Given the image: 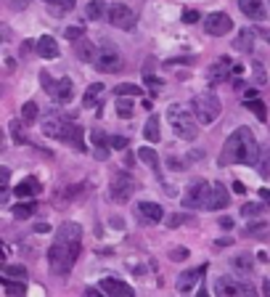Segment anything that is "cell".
Masks as SVG:
<instances>
[{
  "label": "cell",
  "instance_id": "1",
  "mask_svg": "<svg viewBox=\"0 0 270 297\" xmlns=\"http://www.w3.org/2000/svg\"><path fill=\"white\" fill-rule=\"evenodd\" d=\"M80 249H82V225L69 220L58 228L56 239L48 249V266L56 276H66V273L74 268L77 257H80Z\"/></svg>",
  "mask_w": 270,
  "mask_h": 297
},
{
  "label": "cell",
  "instance_id": "2",
  "mask_svg": "<svg viewBox=\"0 0 270 297\" xmlns=\"http://www.w3.org/2000/svg\"><path fill=\"white\" fill-rule=\"evenodd\" d=\"M222 164H260V146H257V138L249 127H239L228 136L225 146H222Z\"/></svg>",
  "mask_w": 270,
  "mask_h": 297
},
{
  "label": "cell",
  "instance_id": "3",
  "mask_svg": "<svg viewBox=\"0 0 270 297\" xmlns=\"http://www.w3.org/2000/svg\"><path fill=\"white\" fill-rule=\"evenodd\" d=\"M167 120H170L172 130H175V133H178L183 141H196V136H199L196 120L191 117V112L185 109L183 104H170V109H167Z\"/></svg>",
  "mask_w": 270,
  "mask_h": 297
},
{
  "label": "cell",
  "instance_id": "4",
  "mask_svg": "<svg viewBox=\"0 0 270 297\" xmlns=\"http://www.w3.org/2000/svg\"><path fill=\"white\" fill-rule=\"evenodd\" d=\"M191 109H194L196 120L202 122V125H212L217 117H220V112H222V104H220V98L215 96L212 90H207V93H199V96H194Z\"/></svg>",
  "mask_w": 270,
  "mask_h": 297
},
{
  "label": "cell",
  "instance_id": "5",
  "mask_svg": "<svg viewBox=\"0 0 270 297\" xmlns=\"http://www.w3.org/2000/svg\"><path fill=\"white\" fill-rule=\"evenodd\" d=\"M93 67H96L98 72H103V75H114V72H120L122 69V53L117 51L114 45L103 43L98 56H96V61H93Z\"/></svg>",
  "mask_w": 270,
  "mask_h": 297
},
{
  "label": "cell",
  "instance_id": "6",
  "mask_svg": "<svg viewBox=\"0 0 270 297\" xmlns=\"http://www.w3.org/2000/svg\"><path fill=\"white\" fill-rule=\"evenodd\" d=\"M40 82H43V88L48 90V96L53 98V101H58V104H64V101H69L72 98V80L69 77H61V80H53L48 72H40Z\"/></svg>",
  "mask_w": 270,
  "mask_h": 297
},
{
  "label": "cell",
  "instance_id": "7",
  "mask_svg": "<svg viewBox=\"0 0 270 297\" xmlns=\"http://www.w3.org/2000/svg\"><path fill=\"white\" fill-rule=\"evenodd\" d=\"M207 191H209V183L204 181V178H196V181H191V183H188V191H185V196H183V207H185V210L204 207Z\"/></svg>",
  "mask_w": 270,
  "mask_h": 297
},
{
  "label": "cell",
  "instance_id": "8",
  "mask_svg": "<svg viewBox=\"0 0 270 297\" xmlns=\"http://www.w3.org/2000/svg\"><path fill=\"white\" fill-rule=\"evenodd\" d=\"M135 188H138V183L127 173H117L111 178V199L114 202H127L135 194Z\"/></svg>",
  "mask_w": 270,
  "mask_h": 297
},
{
  "label": "cell",
  "instance_id": "9",
  "mask_svg": "<svg viewBox=\"0 0 270 297\" xmlns=\"http://www.w3.org/2000/svg\"><path fill=\"white\" fill-rule=\"evenodd\" d=\"M233 29V19L228 14H222V11H217V14H209L204 19V32L212 35V38H222V35H228Z\"/></svg>",
  "mask_w": 270,
  "mask_h": 297
},
{
  "label": "cell",
  "instance_id": "10",
  "mask_svg": "<svg viewBox=\"0 0 270 297\" xmlns=\"http://www.w3.org/2000/svg\"><path fill=\"white\" fill-rule=\"evenodd\" d=\"M106 19H109V24H114L117 29H125V32L135 27V14L127 6H122V3L111 6L109 14H106Z\"/></svg>",
  "mask_w": 270,
  "mask_h": 297
},
{
  "label": "cell",
  "instance_id": "11",
  "mask_svg": "<svg viewBox=\"0 0 270 297\" xmlns=\"http://www.w3.org/2000/svg\"><path fill=\"white\" fill-rule=\"evenodd\" d=\"M215 294H222V297H228V294H254V287H249V284H241L236 281L233 276H220L215 281Z\"/></svg>",
  "mask_w": 270,
  "mask_h": 297
},
{
  "label": "cell",
  "instance_id": "12",
  "mask_svg": "<svg viewBox=\"0 0 270 297\" xmlns=\"http://www.w3.org/2000/svg\"><path fill=\"white\" fill-rule=\"evenodd\" d=\"M58 141H64V144H72L77 151H85V138H82V127L72 120H64L61 125V133H58Z\"/></svg>",
  "mask_w": 270,
  "mask_h": 297
},
{
  "label": "cell",
  "instance_id": "13",
  "mask_svg": "<svg viewBox=\"0 0 270 297\" xmlns=\"http://www.w3.org/2000/svg\"><path fill=\"white\" fill-rule=\"evenodd\" d=\"M230 202V194H228V188L222 186V183H212L209 186V191H207V202H204V210H222Z\"/></svg>",
  "mask_w": 270,
  "mask_h": 297
},
{
  "label": "cell",
  "instance_id": "14",
  "mask_svg": "<svg viewBox=\"0 0 270 297\" xmlns=\"http://www.w3.org/2000/svg\"><path fill=\"white\" fill-rule=\"evenodd\" d=\"M233 72H241V67H233L230 58L222 56V58H217V61H215V67L209 69V80H212V82H225Z\"/></svg>",
  "mask_w": 270,
  "mask_h": 297
},
{
  "label": "cell",
  "instance_id": "15",
  "mask_svg": "<svg viewBox=\"0 0 270 297\" xmlns=\"http://www.w3.org/2000/svg\"><path fill=\"white\" fill-rule=\"evenodd\" d=\"M98 287L103 294H111V297H133V287L120 279H101Z\"/></svg>",
  "mask_w": 270,
  "mask_h": 297
},
{
  "label": "cell",
  "instance_id": "16",
  "mask_svg": "<svg viewBox=\"0 0 270 297\" xmlns=\"http://www.w3.org/2000/svg\"><path fill=\"white\" fill-rule=\"evenodd\" d=\"M204 271H207V266H199V268H191V271H183L180 276H178V292H191L196 284H199V279L204 276Z\"/></svg>",
  "mask_w": 270,
  "mask_h": 297
},
{
  "label": "cell",
  "instance_id": "17",
  "mask_svg": "<svg viewBox=\"0 0 270 297\" xmlns=\"http://www.w3.org/2000/svg\"><path fill=\"white\" fill-rule=\"evenodd\" d=\"M138 212H140V218L148 220V223H159L164 218V210H162V205H157V202H140Z\"/></svg>",
  "mask_w": 270,
  "mask_h": 297
},
{
  "label": "cell",
  "instance_id": "18",
  "mask_svg": "<svg viewBox=\"0 0 270 297\" xmlns=\"http://www.w3.org/2000/svg\"><path fill=\"white\" fill-rule=\"evenodd\" d=\"M90 141H93V146H96V157L98 159H106L109 157V144H111V138H106V133H103V130L101 127H96V130H93V133H90Z\"/></svg>",
  "mask_w": 270,
  "mask_h": 297
},
{
  "label": "cell",
  "instance_id": "19",
  "mask_svg": "<svg viewBox=\"0 0 270 297\" xmlns=\"http://www.w3.org/2000/svg\"><path fill=\"white\" fill-rule=\"evenodd\" d=\"M37 53L43 56V58H56L58 56V43H56V38H51V35H43V38H37Z\"/></svg>",
  "mask_w": 270,
  "mask_h": 297
},
{
  "label": "cell",
  "instance_id": "20",
  "mask_svg": "<svg viewBox=\"0 0 270 297\" xmlns=\"http://www.w3.org/2000/svg\"><path fill=\"white\" fill-rule=\"evenodd\" d=\"M239 6L249 19H257V21L265 19V3L262 0H239Z\"/></svg>",
  "mask_w": 270,
  "mask_h": 297
},
{
  "label": "cell",
  "instance_id": "21",
  "mask_svg": "<svg viewBox=\"0 0 270 297\" xmlns=\"http://www.w3.org/2000/svg\"><path fill=\"white\" fill-rule=\"evenodd\" d=\"M14 191H16L19 199H27V196L40 194L43 188H40V181H37V178H24V181H19V186L14 188Z\"/></svg>",
  "mask_w": 270,
  "mask_h": 297
},
{
  "label": "cell",
  "instance_id": "22",
  "mask_svg": "<svg viewBox=\"0 0 270 297\" xmlns=\"http://www.w3.org/2000/svg\"><path fill=\"white\" fill-rule=\"evenodd\" d=\"M233 48L241 53H252L254 51V29H241L239 38L233 40Z\"/></svg>",
  "mask_w": 270,
  "mask_h": 297
},
{
  "label": "cell",
  "instance_id": "23",
  "mask_svg": "<svg viewBox=\"0 0 270 297\" xmlns=\"http://www.w3.org/2000/svg\"><path fill=\"white\" fill-rule=\"evenodd\" d=\"M230 266H233V271H236V273L249 276V273L254 271V257H252L249 252H241V255H236V257L230 260Z\"/></svg>",
  "mask_w": 270,
  "mask_h": 297
},
{
  "label": "cell",
  "instance_id": "24",
  "mask_svg": "<svg viewBox=\"0 0 270 297\" xmlns=\"http://www.w3.org/2000/svg\"><path fill=\"white\" fill-rule=\"evenodd\" d=\"M74 51H77V56L82 58V61H96V56H98L96 45H93L90 40H85V38L74 40Z\"/></svg>",
  "mask_w": 270,
  "mask_h": 297
},
{
  "label": "cell",
  "instance_id": "25",
  "mask_svg": "<svg viewBox=\"0 0 270 297\" xmlns=\"http://www.w3.org/2000/svg\"><path fill=\"white\" fill-rule=\"evenodd\" d=\"M143 136H146L148 144H159L162 130H159V117H157V114L148 117V122H146V127H143Z\"/></svg>",
  "mask_w": 270,
  "mask_h": 297
},
{
  "label": "cell",
  "instance_id": "26",
  "mask_svg": "<svg viewBox=\"0 0 270 297\" xmlns=\"http://www.w3.org/2000/svg\"><path fill=\"white\" fill-rule=\"evenodd\" d=\"M85 16L98 21V19H106V3L103 0H90V3L85 6Z\"/></svg>",
  "mask_w": 270,
  "mask_h": 297
},
{
  "label": "cell",
  "instance_id": "27",
  "mask_svg": "<svg viewBox=\"0 0 270 297\" xmlns=\"http://www.w3.org/2000/svg\"><path fill=\"white\" fill-rule=\"evenodd\" d=\"M34 212H37V202H19L14 207V218L16 220H29Z\"/></svg>",
  "mask_w": 270,
  "mask_h": 297
},
{
  "label": "cell",
  "instance_id": "28",
  "mask_svg": "<svg viewBox=\"0 0 270 297\" xmlns=\"http://www.w3.org/2000/svg\"><path fill=\"white\" fill-rule=\"evenodd\" d=\"M0 287H3V292H6V294H24V292H27V284H24V279L11 281L8 276H3V279H0Z\"/></svg>",
  "mask_w": 270,
  "mask_h": 297
},
{
  "label": "cell",
  "instance_id": "29",
  "mask_svg": "<svg viewBox=\"0 0 270 297\" xmlns=\"http://www.w3.org/2000/svg\"><path fill=\"white\" fill-rule=\"evenodd\" d=\"M101 93H103V82H93V85L85 90V96H82V104H85V106H96Z\"/></svg>",
  "mask_w": 270,
  "mask_h": 297
},
{
  "label": "cell",
  "instance_id": "30",
  "mask_svg": "<svg viewBox=\"0 0 270 297\" xmlns=\"http://www.w3.org/2000/svg\"><path fill=\"white\" fill-rule=\"evenodd\" d=\"M37 117H40V109H37V104L27 101L24 106H21V120H24V125H32V122H37Z\"/></svg>",
  "mask_w": 270,
  "mask_h": 297
},
{
  "label": "cell",
  "instance_id": "31",
  "mask_svg": "<svg viewBox=\"0 0 270 297\" xmlns=\"http://www.w3.org/2000/svg\"><path fill=\"white\" fill-rule=\"evenodd\" d=\"M138 157H140V162H146L148 168H154L159 173V157H157V151L151 149V146H143V149L138 151Z\"/></svg>",
  "mask_w": 270,
  "mask_h": 297
},
{
  "label": "cell",
  "instance_id": "32",
  "mask_svg": "<svg viewBox=\"0 0 270 297\" xmlns=\"http://www.w3.org/2000/svg\"><path fill=\"white\" fill-rule=\"evenodd\" d=\"M246 109H249L260 122H265V120H267V109H265V104H262L260 98H249V101H246Z\"/></svg>",
  "mask_w": 270,
  "mask_h": 297
},
{
  "label": "cell",
  "instance_id": "33",
  "mask_svg": "<svg viewBox=\"0 0 270 297\" xmlns=\"http://www.w3.org/2000/svg\"><path fill=\"white\" fill-rule=\"evenodd\" d=\"M21 122H24V120H21ZM21 122L19 120H14V122H11L8 127H11V138H14V144H27V136H24V127H21Z\"/></svg>",
  "mask_w": 270,
  "mask_h": 297
},
{
  "label": "cell",
  "instance_id": "34",
  "mask_svg": "<svg viewBox=\"0 0 270 297\" xmlns=\"http://www.w3.org/2000/svg\"><path fill=\"white\" fill-rule=\"evenodd\" d=\"M117 114H120V117H127V120H130V117H133V104L127 101L125 96H120V98H117Z\"/></svg>",
  "mask_w": 270,
  "mask_h": 297
},
{
  "label": "cell",
  "instance_id": "35",
  "mask_svg": "<svg viewBox=\"0 0 270 297\" xmlns=\"http://www.w3.org/2000/svg\"><path fill=\"white\" fill-rule=\"evenodd\" d=\"M267 231H270V225L267 223H252L249 228H246V236H267Z\"/></svg>",
  "mask_w": 270,
  "mask_h": 297
},
{
  "label": "cell",
  "instance_id": "36",
  "mask_svg": "<svg viewBox=\"0 0 270 297\" xmlns=\"http://www.w3.org/2000/svg\"><path fill=\"white\" fill-rule=\"evenodd\" d=\"M262 212V205H257V202H246V205L241 207V215L244 218H257Z\"/></svg>",
  "mask_w": 270,
  "mask_h": 297
},
{
  "label": "cell",
  "instance_id": "37",
  "mask_svg": "<svg viewBox=\"0 0 270 297\" xmlns=\"http://www.w3.org/2000/svg\"><path fill=\"white\" fill-rule=\"evenodd\" d=\"M6 276H16V279H27V268L24 266H3Z\"/></svg>",
  "mask_w": 270,
  "mask_h": 297
},
{
  "label": "cell",
  "instance_id": "38",
  "mask_svg": "<svg viewBox=\"0 0 270 297\" xmlns=\"http://www.w3.org/2000/svg\"><path fill=\"white\" fill-rule=\"evenodd\" d=\"M140 93L143 90H140L138 85H120L117 88V96H140Z\"/></svg>",
  "mask_w": 270,
  "mask_h": 297
},
{
  "label": "cell",
  "instance_id": "39",
  "mask_svg": "<svg viewBox=\"0 0 270 297\" xmlns=\"http://www.w3.org/2000/svg\"><path fill=\"white\" fill-rule=\"evenodd\" d=\"M170 260H175V263H183V260H188V249L185 247H175L170 252Z\"/></svg>",
  "mask_w": 270,
  "mask_h": 297
},
{
  "label": "cell",
  "instance_id": "40",
  "mask_svg": "<svg viewBox=\"0 0 270 297\" xmlns=\"http://www.w3.org/2000/svg\"><path fill=\"white\" fill-rule=\"evenodd\" d=\"M252 69H254V80H257V82H260V85H265V82H267V75H265V67H262L260 61H254V67H252Z\"/></svg>",
  "mask_w": 270,
  "mask_h": 297
},
{
  "label": "cell",
  "instance_id": "41",
  "mask_svg": "<svg viewBox=\"0 0 270 297\" xmlns=\"http://www.w3.org/2000/svg\"><path fill=\"white\" fill-rule=\"evenodd\" d=\"M199 19H202V16H199L196 8H185V11H183V21H185V24H196Z\"/></svg>",
  "mask_w": 270,
  "mask_h": 297
},
{
  "label": "cell",
  "instance_id": "42",
  "mask_svg": "<svg viewBox=\"0 0 270 297\" xmlns=\"http://www.w3.org/2000/svg\"><path fill=\"white\" fill-rule=\"evenodd\" d=\"M64 38L66 40H80V38H85V29H82V27H69L64 32Z\"/></svg>",
  "mask_w": 270,
  "mask_h": 297
},
{
  "label": "cell",
  "instance_id": "43",
  "mask_svg": "<svg viewBox=\"0 0 270 297\" xmlns=\"http://www.w3.org/2000/svg\"><path fill=\"white\" fill-rule=\"evenodd\" d=\"M111 146H114V149H120V151H127L130 141H127L125 136H114V138H111Z\"/></svg>",
  "mask_w": 270,
  "mask_h": 297
},
{
  "label": "cell",
  "instance_id": "44",
  "mask_svg": "<svg viewBox=\"0 0 270 297\" xmlns=\"http://www.w3.org/2000/svg\"><path fill=\"white\" fill-rule=\"evenodd\" d=\"M185 220H188V215H183V212H178V215H170L167 225H170V228H175V225H180V223H185Z\"/></svg>",
  "mask_w": 270,
  "mask_h": 297
},
{
  "label": "cell",
  "instance_id": "45",
  "mask_svg": "<svg viewBox=\"0 0 270 297\" xmlns=\"http://www.w3.org/2000/svg\"><path fill=\"white\" fill-rule=\"evenodd\" d=\"M143 80H146V85H154V88H162V80L154 77V75H148V69L143 72Z\"/></svg>",
  "mask_w": 270,
  "mask_h": 297
},
{
  "label": "cell",
  "instance_id": "46",
  "mask_svg": "<svg viewBox=\"0 0 270 297\" xmlns=\"http://www.w3.org/2000/svg\"><path fill=\"white\" fill-rule=\"evenodd\" d=\"M260 164H262V168H260V173L267 178V175H270V151H265V157H262V162H260Z\"/></svg>",
  "mask_w": 270,
  "mask_h": 297
},
{
  "label": "cell",
  "instance_id": "47",
  "mask_svg": "<svg viewBox=\"0 0 270 297\" xmlns=\"http://www.w3.org/2000/svg\"><path fill=\"white\" fill-rule=\"evenodd\" d=\"M45 3H51V6H61V8H74V0H45Z\"/></svg>",
  "mask_w": 270,
  "mask_h": 297
},
{
  "label": "cell",
  "instance_id": "48",
  "mask_svg": "<svg viewBox=\"0 0 270 297\" xmlns=\"http://www.w3.org/2000/svg\"><path fill=\"white\" fill-rule=\"evenodd\" d=\"M167 162H170V168H172V170H185V164H183V159H178V157H170Z\"/></svg>",
  "mask_w": 270,
  "mask_h": 297
},
{
  "label": "cell",
  "instance_id": "49",
  "mask_svg": "<svg viewBox=\"0 0 270 297\" xmlns=\"http://www.w3.org/2000/svg\"><path fill=\"white\" fill-rule=\"evenodd\" d=\"M34 231H37V234H48L51 225H48V223H37V225H34Z\"/></svg>",
  "mask_w": 270,
  "mask_h": 297
},
{
  "label": "cell",
  "instance_id": "50",
  "mask_svg": "<svg viewBox=\"0 0 270 297\" xmlns=\"http://www.w3.org/2000/svg\"><path fill=\"white\" fill-rule=\"evenodd\" d=\"M260 196H262V202L270 207V188H260Z\"/></svg>",
  "mask_w": 270,
  "mask_h": 297
},
{
  "label": "cell",
  "instance_id": "51",
  "mask_svg": "<svg viewBox=\"0 0 270 297\" xmlns=\"http://www.w3.org/2000/svg\"><path fill=\"white\" fill-rule=\"evenodd\" d=\"M233 191H236V194H244L246 188H244V183H241V181H233Z\"/></svg>",
  "mask_w": 270,
  "mask_h": 297
},
{
  "label": "cell",
  "instance_id": "52",
  "mask_svg": "<svg viewBox=\"0 0 270 297\" xmlns=\"http://www.w3.org/2000/svg\"><path fill=\"white\" fill-rule=\"evenodd\" d=\"M220 225L222 228H233V218H220Z\"/></svg>",
  "mask_w": 270,
  "mask_h": 297
},
{
  "label": "cell",
  "instance_id": "53",
  "mask_svg": "<svg viewBox=\"0 0 270 297\" xmlns=\"http://www.w3.org/2000/svg\"><path fill=\"white\" fill-rule=\"evenodd\" d=\"M135 162V157H133V154L130 151H125V168H130V164Z\"/></svg>",
  "mask_w": 270,
  "mask_h": 297
},
{
  "label": "cell",
  "instance_id": "54",
  "mask_svg": "<svg viewBox=\"0 0 270 297\" xmlns=\"http://www.w3.org/2000/svg\"><path fill=\"white\" fill-rule=\"evenodd\" d=\"M98 289H101V287H98ZM98 289L90 287V289H85V294H88V297H98Z\"/></svg>",
  "mask_w": 270,
  "mask_h": 297
},
{
  "label": "cell",
  "instance_id": "55",
  "mask_svg": "<svg viewBox=\"0 0 270 297\" xmlns=\"http://www.w3.org/2000/svg\"><path fill=\"white\" fill-rule=\"evenodd\" d=\"M27 3H29V0H14V8H19V6H21V8H24Z\"/></svg>",
  "mask_w": 270,
  "mask_h": 297
},
{
  "label": "cell",
  "instance_id": "56",
  "mask_svg": "<svg viewBox=\"0 0 270 297\" xmlns=\"http://www.w3.org/2000/svg\"><path fill=\"white\" fill-rule=\"evenodd\" d=\"M262 292H265V294H270V279H267V281L262 284Z\"/></svg>",
  "mask_w": 270,
  "mask_h": 297
},
{
  "label": "cell",
  "instance_id": "57",
  "mask_svg": "<svg viewBox=\"0 0 270 297\" xmlns=\"http://www.w3.org/2000/svg\"><path fill=\"white\" fill-rule=\"evenodd\" d=\"M265 38H267V43H270V32H265Z\"/></svg>",
  "mask_w": 270,
  "mask_h": 297
}]
</instances>
